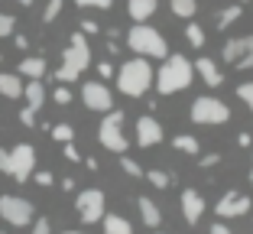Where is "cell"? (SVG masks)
<instances>
[{
	"label": "cell",
	"instance_id": "5b68a950",
	"mask_svg": "<svg viewBox=\"0 0 253 234\" xmlns=\"http://www.w3.org/2000/svg\"><path fill=\"white\" fill-rule=\"evenodd\" d=\"M97 140H101L104 150L124 156L126 146H130V140H126V134H124V111H107L104 114V121L97 127Z\"/></svg>",
	"mask_w": 253,
	"mask_h": 234
},
{
	"label": "cell",
	"instance_id": "bcb514c9",
	"mask_svg": "<svg viewBox=\"0 0 253 234\" xmlns=\"http://www.w3.org/2000/svg\"><path fill=\"white\" fill-rule=\"evenodd\" d=\"M59 186H62V189H65V192H72V189H75V179H72V176H65V179H62Z\"/></svg>",
	"mask_w": 253,
	"mask_h": 234
},
{
	"label": "cell",
	"instance_id": "277c9868",
	"mask_svg": "<svg viewBox=\"0 0 253 234\" xmlns=\"http://www.w3.org/2000/svg\"><path fill=\"white\" fill-rule=\"evenodd\" d=\"M126 46L130 52H136L140 59H169V46H166L163 33L146 26V23H136L126 33Z\"/></svg>",
	"mask_w": 253,
	"mask_h": 234
},
{
	"label": "cell",
	"instance_id": "8fae6325",
	"mask_svg": "<svg viewBox=\"0 0 253 234\" xmlns=\"http://www.w3.org/2000/svg\"><path fill=\"white\" fill-rule=\"evenodd\" d=\"M82 101H84L88 111H97V114L114 111V94L107 91V85H101V82H84L82 85Z\"/></svg>",
	"mask_w": 253,
	"mask_h": 234
},
{
	"label": "cell",
	"instance_id": "603a6c76",
	"mask_svg": "<svg viewBox=\"0 0 253 234\" xmlns=\"http://www.w3.org/2000/svg\"><path fill=\"white\" fill-rule=\"evenodd\" d=\"M237 20H240V3H231V7H224L221 13H217V30H227V26H234Z\"/></svg>",
	"mask_w": 253,
	"mask_h": 234
},
{
	"label": "cell",
	"instance_id": "7c38bea8",
	"mask_svg": "<svg viewBox=\"0 0 253 234\" xmlns=\"http://www.w3.org/2000/svg\"><path fill=\"white\" fill-rule=\"evenodd\" d=\"M136 143H140V146H156V143H163V124H159L156 117L143 114L140 121H136Z\"/></svg>",
	"mask_w": 253,
	"mask_h": 234
},
{
	"label": "cell",
	"instance_id": "d6986e66",
	"mask_svg": "<svg viewBox=\"0 0 253 234\" xmlns=\"http://www.w3.org/2000/svg\"><path fill=\"white\" fill-rule=\"evenodd\" d=\"M0 94L3 98H23V78L16 72H0Z\"/></svg>",
	"mask_w": 253,
	"mask_h": 234
},
{
	"label": "cell",
	"instance_id": "7402d4cb",
	"mask_svg": "<svg viewBox=\"0 0 253 234\" xmlns=\"http://www.w3.org/2000/svg\"><path fill=\"white\" fill-rule=\"evenodd\" d=\"M172 146L179 153H188V156H198V150H201V143L195 140L192 134H179V137H172Z\"/></svg>",
	"mask_w": 253,
	"mask_h": 234
},
{
	"label": "cell",
	"instance_id": "681fc988",
	"mask_svg": "<svg viewBox=\"0 0 253 234\" xmlns=\"http://www.w3.org/2000/svg\"><path fill=\"white\" fill-rule=\"evenodd\" d=\"M250 182H253V169H250Z\"/></svg>",
	"mask_w": 253,
	"mask_h": 234
},
{
	"label": "cell",
	"instance_id": "c3c4849f",
	"mask_svg": "<svg viewBox=\"0 0 253 234\" xmlns=\"http://www.w3.org/2000/svg\"><path fill=\"white\" fill-rule=\"evenodd\" d=\"M62 234H84V231H62Z\"/></svg>",
	"mask_w": 253,
	"mask_h": 234
},
{
	"label": "cell",
	"instance_id": "f546056e",
	"mask_svg": "<svg viewBox=\"0 0 253 234\" xmlns=\"http://www.w3.org/2000/svg\"><path fill=\"white\" fill-rule=\"evenodd\" d=\"M237 98H240V101H244V104L253 111V82H244V85H237Z\"/></svg>",
	"mask_w": 253,
	"mask_h": 234
},
{
	"label": "cell",
	"instance_id": "f907efd6",
	"mask_svg": "<svg viewBox=\"0 0 253 234\" xmlns=\"http://www.w3.org/2000/svg\"><path fill=\"white\" fill-rule=\"evenodd\" d=\"M0 59H3V55H0Z\"/></svg>",
	"mask_w": 253,
	"mask_h": 234
},
{
	"label": "cell",
	"instance_id": "74e56055",
	"mask_svg": "<svg viewBox=\"0 0 253 234\" xmlns=\"http://www.w3.org/2000/svg\"><path fill=\"white\" fill-rule=\"evenodd\" d=\"M33 176H36V186H42V189H45V186H52V173L39 169V173H33Z\"/></svg>",
	"mask_w": 253,
	"mask_h": 234
},
{
	"label": "cell",
	"instance_id": "d6a6232c",
	"mask_svg": "<svg viewBox=\"0 0 253 234\" xmlns=\"http://www.w3.org/2000/svg\"><path fill=\"white\" fill-rule=\"evenodd\" d=\"M33 234H52L49 218H33Z\"/></svg>",
	"mask_w": 253,
	"mask_h": 234
},
{
	"label": "cell",
	"instance_id": "9c48e42d",
	"mask_svg": "<svg viewBox=\"0 0 253 234\" xmlns=\"http://www.w3.org/2000/svg\"><path fill=\"white\" fill-rule=\"evenodd\" d=\"M7 153H10V173L7 176H13L16 182H26L36 173V150H33L30 143H16L13 150H7Z\"/></svg>",
	"mask_w": 253,
	"mask_h": 234
},
{
	"label": "cell",
	"instance_id": "e575fe53",
	"mask_svg": "<svg viewBox=\"0 0 253 234\" xmlns=\"http://www.w3.org/2000/svg\"><path fill=\"white\" fill-rule=\"evenodd\" d=\"M20 124H23V127H36V111L23 107V111H20Z\"/></svg>",
	"mask_w": 253,
	"mask_h": 234
},
{
	"label": "cell",
	"instance_id": "836d02e7",
	"mask_svg": "<svg viewBox=\"0 0 253 234\" xmlns=\"http://www.w3.org/2000/svg\"><path fill=\"white\" fill-rule=\"evenodd\" d=\"M78 7H97V10H111L114 0H75Z\"/></svg>",
	"mask_w": 253,
	"mask_h": 234
},
{
	"label": "cell",
	"instance_id": "484cf974",
	"mask_svg": "<svg viewBox=\"0 0 253 234\" xmlns=\"http://www.w3.org/2000/svg\"><path fill=\"white\" fill-rule=\"evenodd\" d=\"M49 134H52V140H59V143H72L75 140L72 124H55V127H49Z\"/></svg>",
	"mask_w": 253,
	"mask_h": 234
},
{
	"label": "cell",
	"instance_id": "7dc6e473",
	"mask_svg": "<svg viewBox=\"0 0 253 234\" xmlns=\"http://www.w3.org/2000/svg\"><path fill=\"white\" fill-rule=\"evenodd\" d=\"M16 3H23V7H33V0H16Z\"/></svg>",
	"mask_w": 253,
	"mask_h": 234
},
{
	"label": "cell",
	"instance_id": "30bf717a",
	"mask_svg": "<svg viewBox=\"0 0 253 234\" xmlns=\"http://www.w3.org/2000/svg\"><path fill=\"white\" fill-rule=\"evenodd\" d=\"M250 208H253V202L247 195H240L237 189H227L221 198H217L214 215H217V221H224V218H240V215H247Z\"/></svg>",
	"mask_w": 253,
	"mask_h": 234
},
{
	"label": "cell",
	"instance_id": "60d3db41",
	"mask_svg": "<svg viewBox=\"0 0 253 234\" xmlns=\"http://www.w3.org/2000/svg\"><path fill=\"white\" fill-rule=\"evenodd\" d=\"M208 234H231V228L224 225V221H214V225L208 228Z\"/></svg>",
	"mask_w": 253,
	"mask_h": 234
},
{
	"label": "cell",
	"instance_id": "e0dca14e",
	"mask_svg": "<svg viewBox=\"0 0 253 234\" xmlns=\"http://www.w3.org/2000/svg\"><path fill=\"white\" fill-rule=\"evenodd\" d=\"M156 7H159V0H130L126 3V13H130L133 23H146L149 16L156 13Z\"/></svg>",
	"mask_w": 253,
	"mask_h": 234
},
{
	"label": "cell",
	"instance_id": "f35d334b",
	"mask_svg": "<svg viewBox=\"0 0 253 234\" xmlns=\"http://www.w3.org/2000/svg\"><path fill=\"white\" fill-rule=\"evenodd\" d=\"M234 65H237L240 72H247V68H253V49H250V52L244 55V59H237V62H234Z\"/></svg>",
	"mask_w": 253,
	"mask_h": 234
},
{
	"label": "cell",
	"instance_id": "7bdbcfd3",
	"mask_svg": "<svg viewBox=\"0 0 253 234\" xmlns=\"http://www.w3.org/2000/svg\"><path fill=\"white\" fill-rule=\"evenodd\" d=\"M0 173H10V153L0 150Z\"/></svg>",
	"mask_w": 253,
	"mask_h": 234
},
{
	"label": "cell",
	"instance_id": "f1b7e54d",
	"mask_svg": "<svg viewBox=\"0 0 253 234\" xmlns=\"http://www.w3.org/2000/svg\"><path fill=\"white\" fill-rule=\"evenodd\" d=\"M62 3H65V0H49V3H45V10H42V23H52L55 16L62 13Z\"/></svg>",
	"mask_w": 253,
	"mask_h": 234
},
{
	"label": "cell",
	"instance_id": "9a60e30c",
	"mask_svg": "<svg viewBox=\"0 0 253 234\" xmlns=\"http://www.w3.org/2000/svg\"><path fill=\"white\" fill-rule=\"evenodd\" d=\"M253 49V36H237V39H227V43H224V52H221V59L224 62H237V59H244L247 52H250Z\"/></svg>",
	"mask_w": 253,
	"mask_h": 234
},
{
	"label": "cell",
	"instance_id": "44dd1931",
	"mask_svg": "<svg viewBox=\"0 0 253 234\" xmlns=\"http://www.w3.org/2000/svg\"><path fill=\"white\" fill-rule=\"evenodd\" d=\"M104 234H133V225L124 215H104Z\"/></svg>",
	"mask_w": 253,
	"mask_h": 234
},
{
	"label": "cell",
	"instance_id": "2e32d148",
	"mask_svg": "<svg viewBox=\"0 0 253 234\" xmlns=\"http://www.w3.org/2000/svg\"><path fill=\"white\" fill-rule=\"evenodd\" d=\"M16 75H26L30 82H42V75H45V59L42 55H26V59L20 62V68H16Z\"/></svg>",
	"mask_w": 253,
	"mask_h": 234
},
{
	"label": "cell",
	"instance_id": "1f68e13d",
	"mask_svg": "<svg viewBox=\"0 0 253 234\" xmlns=\"http://www.w3.org/2000/svg\"><path fill=\"white\" fill-rule=\"evenodd\" d=\"M13 26H16V20L10 13H0V36H13Z\"/></svg>",
	"mask_w": 253,
	"mask_h": 234
},
{
	"label": "cell",
	"instance_id": "6da1fadb",
	"mask_svg": "<svg viewBox=\"0 0 253 234\" xmlns=\"http://www.w3.org/2000/svg\"><path fill=\"white\" fill-rule=\"evenodd\" d=\"M153 78H156V72H153V65H149L146 59H126L124 65L117 68V88L120 94H126V98H143L149 88H153Z\"/></svg>",
	"mask_w": 253,
	"mask_h": 234
},
{
	"label": "cell",
	"instance_id": "b9f144b4",
	"mask_svg": "<svg viewBox=\"0 0 253 234\" xmlns=\"http://www.w3.org/2000/svg\"><path fill=\"white\" fill-rule=\"evenodd\" d=\"M97 75H101V78H111L114 75V65H111V62H101V65H97Z\"/></svg>",
	"mask_w": 253,
	"mask_h": 234
},
{
	"label": "cell",
	"instance_id": "83f0119b",
	"mask_svg": "<svg viewBox=\"0 0 253 234\" xmlns=\"http://www.w3.org/2000/svg\"><path fill=\"white\" fill-rule=\"evenodd\" d=\"M120 169H124L126 176H133V179H143V166L133 156H120Z\"/></svg>",
	"mask_w": 253,
	"mask_h": 234
},
{
	"label": "cell",
	"instance_id": "d590c367",
	"mask_svg": "<svg viewBox=\"0 0 253 234\" xmlns=\"http://www.w3.org/2000/svg\"><path fill=\"white\" fill-rule=\"evenodd\" d=\"M217 163H221V156H217V153H205V156L198 159L201 169H211V166H217Z\"/></svg>",
	"mask_w": 253,
	"mask_h": 234
},
{
	"label": "cell",
	"instance_id": "3957f363",
	"mask_svg": "<svg viewBox=\"0 0 253 234\" xmlns=\"http://www.w3.org/2000/svg\"><path fill=\"white\" fill-rule=\"evenodd\" d=\"M88 65H91L88 36H84V33H72V39H68V49L62 52V68L55 72V78H59L62 85H68V82H75V78L82 75Z\"/></svg>",
	"mask_w": 253,
	"mask_h": 234
},
{
	"label": "cell",
	"instance_id": "4dcf8cb0",
	"mask_svg": "<svg viewBox=\"0 0 253 234\" xmlns=\"http://www.w3.org/2000/svg\"><path fill=\"white\" fill-rule=\"evenodd\" d=\"M52 101L55 104H72V91H68V85H59V88L52 91Z\"/></svg>",
	"mask_w": 253,
	"mask_h": 234
},
{
	"label": "cell",
	"instance_id": "7a4b0ae2",
	"mask_svg": "<svg viewBox=\"0 0 253 234\" xmlns=\"http://www.w3.org/2000/svg\"><path fill=\"white\" fill-rule=\"evenodd\" d=\"M192 78H195L192 62L185 55H169V59H163V68L156 72L153 85H156L159 94H175V91H185L192 85Z\"/></svg>",
	"mask_w": 253,
	"mask_h": 234
},
{
	"label": "cell",
	"instance_id": "ac0fdd59",
	"mask_svg": "<svg viewBox=\"0 0 253 234\" xmlns=\"http://www.w3.org/2000/svg\"><path fill=\"white\" fill-rule=\"evenodd\" d=\"M136 208H140L143 225H146V228H159V221H163V212H159V205L153 202V198L140 195V198H136Z\"/></svg>",
	"mask_w": 253,
	"mask_h": 234
},
{
	"label": "cell",
	"instance_id": "ee69618b",
	"mask_svg": "<svg viewBox=\"0 0 253 234\" xmlns=\"http://www.w3.org/2000/svg\"><path fill=\"white\" fill-rule=\"evenodd\" d=\"M237 143H240V146H247V150H250V146H253V137H250V134H247V130H244V134L237 137Z\"/></svg>",
	"mask_w": 253,
	"mask_h": 234
},
{
	"label": "cell",
	"instance_id": "5bb4252c",
	"mask_svg": "<svg viewBox=\"0 0 253 234\" xmlns=\"http://www.w3.org/2000/svg\"><path fill=\"white\" fill-rule=\"evenodd\" d=\"M182 215H185L188 225H198L201 215H205V198H201L195 189H185V192H182Z\"/></svg>",
	"mask_w": 253,
	"mask_h": 234
},
{
	"label": "cell",
	"instance_id": "f6af8a7d",
	"mask_svg": "<svg viewBox=\"0 0 253 234\" xmlns=\"http://www.w3.org/2000/svg\"><path fill=\"white\" fill-rule=\"evenodd\" d=\"M13 43H16V49H30V39L26 36H13Z\"/></svg>",
	"mask_w": 253,
	"mask_h": 234
},
{
	"label": "cell",
	"instance_id": "8d00e7d4",
	"mask_svg": "<svg viewBox=\"0 0 253 234\" xmlns=\"http://www.w3.org/2000/svg\"><path fill=\"white\" fill-rule=\"evenodd\" d=\"M78 26H82V30H78V33H84V36H94V33H101V26H97L94 20H82V23H78Z\"/></svg>",
	"mask_w": 253,
	"mask_h": 234
},
{
	"label": "cell",
	"instance_id": "8992f818",
	"mask_svg": "<svg viewBox=\"0 0 253 234\" xmlns=\"http://www.w3.org/2000/svg\"><path fill=\"white\" fill-rule=\"evenodd\" d=\"M192 121L195 124H208V127H214V124H227V121H231V107L224 104L221 98L205 94V98H195V104H192Z\"/></svg>",
	"mask_w": 253,
	"mask_h": 234
},
{
	"label": "cell",
	"instance_id": "ba28073f",
	"mask_svg": "<svg viewBox=\"0 0 253 234\" xmlns=\"http://www.w3.org/2000/svg\"><path fill=\"white\" fill-rule=\"evenodd\" d=\"M75 212H78V218H82L84 225H97V221L104 218V192L101 189L78 192V198H75Z\"/></svg>",
	"mask_w": 253,
	"mask_h": 234
},
{
	"label": "cell",
	"instance_id": "d4e9b609",
	"mask_svg": "<svg viewBox=\"0 0 253 234\" xmlns=\"http://www.w3.org/2000/svg\"><path fill=\"white\" fill-rule=\"evenodd\" d=\"M143 179H146L149 186H156V189H169V186H172V176L163 173V169H146V173H143Z\"/></svg>",
	"mask_w": 253,
	"mask_h": 234
},
{
	"label": "cell",
	"instance_id": "ab89813d",
	"mask_svg": "<svg viewBox=\"0 0 253 234\" xmlns=\"http://www.w3.org/2000/svg\"><path fill=\"white\" fill-rule=\"evenodd\" d=\"M65 159L68 163H78V159H82V153L75 150V143H65Z\"/></svg>",
	"mask_w": 253,
	"mask_h": 234
},
{
	"label": "cell",
	"instance_id": "ffe728a7",
	"mask_svg": "<svg viewBox=\"0 0 253 234\" xmlns=\"http://www.w3.org/2000/svg\"><path fill=\"white\" fill-rule=\"evenodd\" d=\"M23 98H26V107H30V111H36V114H39V107L45 104V88H42V82L23 85Z\"/></svg>",
	"mask_w": 253,
	"mask_h": 234
},
{
	"label": "cell",
	"instance_id": "cb8c5ba5",
	"mask_svg": "<svg viewBox=\"0 0 253 234\" xmlns=\"http://www.w3.org/2000/svg\"><path fill=\"white\" fill-rule=\"evenodd\" d=\"M169 7H172L175 16L188 20V16H195V10H198V0H169Z\"/></svg>",
	"mask_w": 253,
	"mask_h": 234
},
{
	"label": "cell",
	"instance_id": "4316f807",
	"mask_svg": "<svg viewBox=\"0 0 253 234\" xmlns=\"http://www.w3.org/2000/svg\"><path fill=\"white\" fill-rule=\"evenodd\" d=\"M185 39L195 46V49H201V46H205V30H201L198 23H188L185 26Z\"/></svg>",
	"mask_w": 253,
	"mask_h": 234
},
{
	"label": "cell",
	"instance_id": "52a82bcc",
	"mask_svg": "<svg viewBox=\"0 0 253 234\" xmlns=\"http://www.w3.org/2000/svg\"><path fill=\"white\" fill-rule=\"evenodd\" d=\"M0 218L13 228H26L33 225L36 212H33V202L30 198H20V195H0Z\"/></svg>",
	"mask_w": 253,
	"mask_h": 234
},
{
	"label": "cell",
	"instance_id": "4fadbf2b",
	"mask_svg": "<svg viewBox=\"0 0 253 234\" xmlns=\"http://www.w3.org/2000/svg\"><path fill=\"white\" fill-rule=\"evenodd\" d=\"M192 72H198L201 82L208 85V88H221V82H224V75H221V68H217V62H214V59H208V55L195 59Z\"/></svg>",
	"mask_w": 253,
	"mask_h": 234
}]
</instances>
